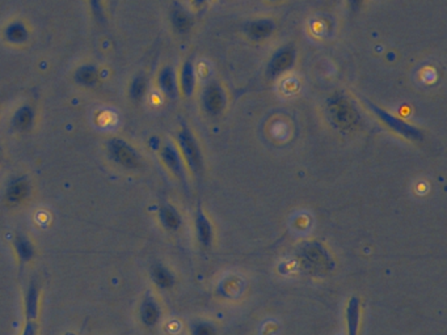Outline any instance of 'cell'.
<instances>
[{
	"label": "cell",
	"mask_w": 447,
	"mask_h": 335,
	"mask_svg": "<svg viewBox=\"0 0 447 335\" xmlns=\"http://www.w3.org/2000/svg\"><path fill=\"white\" fill-rule=\"evenodd\" d=\"M13 251L17 257V260L22 265H27L29 262H32L36 257V246L33 244L32 240L22 232H16L13 236Z\"/></svg>",
	"instance_id": "obj_15"
},
{
	"label": "cell",
	"mask_w": 447,
	"mask_h": 335,
	"mask_svg": "<svg viewBox=\"0 0 447 335\" xmlns=\"http://www.w3.org/2000/svg\"><path fill=\"white\" fill-rule=\"evenodd\" d=\"M159 220L161 225L167 230H179L182 227V218L180 212L170 203H163L159 207Z\"/></svg>",
	"instance_id": "obj_20"
},
{
	"label": "cell",
	"mask_w": 447,
	"mask_h": 335,
	"mask_svg": "<svg viewBox=\"0 0 447 335\" xmlns=\"http://www.w3.org/2000/svg\"><path fill=\"white\" fill-rule=\"evenodd\" d=\"M89 10L92 12V16L98 22L105 20V10H104V0H87Z\"/></svg>",
	"instance_id": "obj_25"
},
{
	"label": "cell",
	"mask_w": 447,
	"mask_h": 335,
	"mask_svg": "<svg viewBox=\"0 0 447 335\" xmlns=\"http://www.w3.org/2000/svg\"><path fill=\"white\" fill-rule=\"evenodd\" d=\"M139 318H140V322L143 324V326H146L149 329L155 327L156 325L159 324L160 318H161V309H160L158 300L149 292L145 295V297L140 303Z\"/></svg>",
	"instance_id": "obj_14"
},
{
	"label": "cell",
	"mask_w": 447,
	"mask_h": 335,
	"mask_svg": "<svg viewBox=\"0 0 447 335\" xmlns=\"http://www.w3.org/2000/svg\"><path fill=\"white\" fill-rule=\"evenodd\" d=\"M192 335H217V330L210 324L198 322L193 325Z\"/></svg>",
	"instance_id": "obj_26"
},
{
	"label": "cell",
	"mask_w": 447,
	"mask_h": 335,
	"mask_svg": "<svg viewBox=\"0 0 447 335\" xmlns=\"http://www.w3.org/2000/svg\"><path fill=\"white\" fill-rule=\"evenodd\" d=\"M206 1H209V0H193V3H194L196 6H203Z\"/></svg>",
	"instance_id": "obj_29"
},
{
	"label": "cell",
	"mask_w": 447,
	"mask_h": 335,
	"mask_svg": "<svg viewBox=\"0 0 447 335\" xmlns=\"http://www.w3.org/2000/svg\"><path fill=\"white\" fill-rule=\"evenodd\" d=\"M363 101L378 119H381L384 125L387 126L388 128H391L395 133H397L399 135L404 136L405 139L415 140V142L424 139V134H423V131L420 128H417L415 126L405 122V121L397 118V117H395L390 112L382 109L381 106L369 101L367 98H365Z\"/></svg>",
	"instance_id": "obj_5"
},
{
	"label": "cell",
	"mask_w": 447,
	"mask_h": 335,
	"mask_svg": "<svg viewBox=\"0 0 447 335\" xmlns=\"http://www.w3.org/2000/svg\"><path fill=\"white\" fill-rule=\"evenodd\" d=\"M170 24L179 34H185L192 29V19L179 3H175L170 10Z\"/></svg>",
	"instance_id": "obj_22"
},
{
	"label": "cell",
	"mask_w": 447,
	"mask_h": 335,
	"mask_svg": "<svg viewBox=\"0 0 447 335\" xmlns=\"http://www.w3.org/2000/svg\"><path fill=\"white\" fill-rule=\"evenodd\" d=\"M349 1V6H351V10L357 12V10L361 8L362 6V0H348Z\"/></svg>",
	"instance_id": "obj_28"
},
{
	"label": "cell",
	"mask_w": 447,
	"mask_h": 335,
	"mask_svg": "<svg viewBox=\"0 0 447 335\" xmlns=\"http://www.w3.org/2000/svg\"><path fill=\"white\" fill-rule=\"evenodd\" d=\"M36 119H37V110L34 105L25 103V104L19 105L15 109V112L12 113L10 126L15 133L25 134V133H29L34 127Z\"/></svg>",
	"instance_id": "obj_10"
},
{
	"label": "cell",
	"mask_w": 447,
	"mask_h": 335,
	"mask_svg": "<svg viewBox=\"0 0 447 335\" xmlns=\"http://www.w3.org/2000/svg\"><path fill=\"white\" fill-rule=\"evenodd\" d=\"M196 230L200 244L203 248H209L213 242V225L201 209H197L196 214Z\"/></svg>",
	"instance_id": "obj_21"
},
{
	"label": "cell",
	"mask_w": 447,
	"mask_h": 335,
	"mask_svg": "<svg viewBox=\"0 0 447 335\" xmlns=\"http://www.w3.org/2000/svg\"><path fill=\"white\" fill-rule=\"evenodd\" d=\"M33 184L27 174L12 176L4 188V199L10 206H20L31 198Z\"/></svg>",
	"instance_id": "obj_6"
},
{
	"label": "cell",
	"mask_w": 447,
	"mask_h": 335,
	"mask_svg": "<svg viewBox=\"0 0 447 335\" xmlns=\"http://www.w3.org/2000/svg\"><path fill=\"white\" fill-rule=\"evenodd\" d=\"M31 28L27 24V21L22 19H13L8 21L3 31H1V37L6 43L11 45V46H22L27 45L31 40Z\"/></svg>",
	"instance_id": "obj_11"
},
{
	"label": "cell",
	"mask_w": 447,
	"mask_h": 335,
	"mask_svg": "<svg viewBox=\"0 0 447 335\" xmlns=\"http://www.w3.org/2000/svg\"><path fill=\"white\" fill-rule=\"evenodd\" d=\"M299 260L309 274L323 275L332 270L333 261L319 242H309L299 251Z\"/></svg>",
	"instance_id": "obj_4"
},
{
	"label": "cell",
	"mask_w": 447,
	"mask_h": 335,
	"mask_svg": "<svg viewBox=\"0 0 447 335\" xmlns=\"http://www.w3.org/2000/svg\"><path fill=\"white\" fill-rule=\"evenodd\" d=\"M158 87L163 94L170 100H175L179 94V83L176 71L172 66H166L158 73Z\"/></svg>",
	"instance_id": "obj_16"
},
{
	"label": "cell",
	"mask_w": 447,
	"mask_h": 335,
	"mask_svg": "<svg viewBox=\"0 0 447 335\" xmlns=\"http://www.w3.org/2000/svg\"><path fill=\"white\" fill-rule=\"evenodd\" d=\"M40 300H41L40 283L36 278H33L28 284L25 296H24L25 321H37L38 314H40Z\"/></svg>",
	"instance_id": "obj_12"
},
{
	"label": "cell",
	"mask_w": 447,
	"mask_h": 335,
	"mask_svg": "<svg viewBox=\"0 0 447 335\" xmlns=\"http://www.w3.org/2000/svg\"><path fill=\"white\" fill-rule=\"evenodd\" d=\"M226 103L227 98L221 84L213 82L205 87L203 92V105L207 114H221L226 107Z\"/></svg>",
	"instance_id": "obj_9"
},
{
	"label": "cell",
	"mask_w": 447,
	"mask_h": 335,
	"mask_svg": "<svg viewBox=\"0 0 447 335\" xmlns=\"http://www.w3.org/2000/svg\"><path fill=\"white\" fill-rule=\"evenodd\" d=\"M297 61V50L294 45H285L273 54L266 67V76L269 79H277L281 75L293 68Z\"/></svg>",
	"instance_id": "obj_7"
},
{
	"label": "cell",
	"mask_w": 447,
	"mask_h": 335,
	"mask_svg": "<svg viewBox=\"0 0 447 335\" xmlns=\"http://www.w3.org/2000/svg\"><path fill=\"white\" fill-rule=\"evenodd\" d=\"M196 82H197V77H196L194 63L192 59H188L182 64L180 79H179V87L185 97H192L196 89Z\"/></svg>",
	"instance_id": "obj_19"
},
{
	"label": "cell",
	"mask_w": 447,
	"mask_h": 335,
	"mask_svg": "<svg viewBox=\"0 0 447 335\" xmlns=\"http://www.w3.org/2000/svg\"><path fill=\"white\" fill-rule=\"evenodd\" d=\"M37 333H38L37 321H25L22 335H37Z\"/></svg>",
	"instance_id": "obj_27"
},
{
	"label": "cell",
	"mask_w": 447,
	"mask_h": 335,
	"mask_svg": "<svg viewBox=\"0 0 447 335\" xmlns=\"http://www.w3.org/2000/svg\"><path fill=\"white\" fill-rule=\"evenodd\" d=\"M177 143L182 160L186 163V165L196 177H201L203 172V152L192 130L185 122H182V127L177 133Z\"/></svg>",
	"instance_id": "obj_3"
},
{
	"label": "cell",
	"mask_w": 447,
	"mask_h": 335,
	"mask_svg": "<svg viewBox=\"0 0 447 335\" xmlns=\"http://www.w3.org/2000/svg\"><path fill=\"white\" fill-rule=\"evenodd\" d=\"M272 1H276V0H272Z\"/></svg>",
	"instance_id": "obj_30"
},
{
	"label": "cell",
	"mask_w": 447,
	"mask_h": 335,
	"mask_svg": "<svg viewBox=\"0 0 447 335\" xmlns=\"http://www.w3.org/2000/svg\"><path fill=\"white\" fill-rule=\"evenodd\" d=\"M73 80L80 88H85V89L95 88L101 80L100 68L94 63H83L75 68Z\"/></svg>",
	"instance_id": "obj_13"
},
{
	"label": "cell",
	"mask_w": 447,
	"mask_h": 335,
	"mask_svg": "<svg viewBox=\"0 0 447 335\" xmlns=\"http://www.w3.org/2000/svg\"><path fill=\"white\" fill-rule=\"evenodd\" d=\"M160 158L170 173L182 182V186L188 188L185 164H184V160L180 155V151L175 147L173 143L167 142L164 146L160 148Z\"/></svg>",
	"instance_id": "obj_8"
},
{
	"label": "cell",
	"mask_w": 447,
	"mask_h": 335,
	"mask_svg": "<svg viewBox=\"0 0 447 335\" xmlns=\"http://www.w3.org/2000/svg\"><path fill=\"white\" fill-rule=\"evenodd\" d=\"M274 22L270 19H257V20L248 21L244 25V31L247 36L254 41H263L274 31Z\"/></svg>",
	"instance_id": "obj_17"
},
{
	"label": "cell",
	"mask_w": 447,
	"mask_h": 335,
	"mask_svg": "<svg viewBox=\"0 0 447 335\" xmlns=\"http://www.w3.org/2000/svg\"><path fill=\"white\" fill-rule=\"evenodd\" d=\"M149 275H151V281L155 283L156 287H159L161 290H170L173 285H175V275L172 274L168 267H166L163 263L156 262L151 266V270H149Z\"/></svg>",
	"instance_id": "obj_18"
},
{
	"label": "cell",
	"mask_w": 447,
	"mask_h": 335,
	"mask_svg": "<svg viewBox=\"0 0 447 335\" xmlns=\"http://www.w3.org/2000/svg\"><path fill=\"white\" fill-rule=\"evenodd\" d=\"M327 114L332 125L340 130H353L360 125L361 117L351 101L344 96L337 94L332 96L327 103Z\"/></svg>",
	"instance_id": "obj_2"
},
{
	"label": "cell",
	"mask_w": 447,
	"mask_h": 335,
	"mask_svg": "<svg viewBox=\"0 0 447 335\" xmlns=\"http://www.w3.org/2000/svg\"><path fill=\"white\" fill-rule=\"evenodd\" d=\"M149 91V79L145 73H137L129 84L128 96L133 103H142Z\"/></svg>",
	"instance_id": "obj_23"
},
{
	"label": "cell",
	"mask_w": 447,
	"mask_h": 335,
	"mask_svg": "<svg viewBox=\"0 0 447 335\" xmlns=\"http://www.w3.org/2000/svg\"><path fill=\"white\" fill-rule=\"evenodd\" d=\"M104 147L108 158L119 169L135 172L143 165V158L138 149L124 137H109Z\"/></svg>",
	"instance_id": "obj_1"
},
{
	"label": "cell",
	"mask_w": 447,
	"mask_h": 335,
	"mask_svg": "<svg viewBox=\"0 0 447 335\" xmlns=\"http://www.w3.org/2000/svg\"><path fill=\"white\" fill-rule=\"evenodd\" d=\"M346 318H348V333L349 335H357L358 320H360V302H358V299H356V297L351 299L348 309H346Z\"/></svg>",
	"instance_id": "obj_24"
}]
</instances>
